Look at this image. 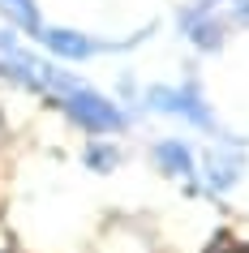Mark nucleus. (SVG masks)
Listing matches in <instances>:
<instances>
[{
    "mask_svg": "<svg viewBox=\"0 0 249 253\" xmlns=\"http://www.w3.org/2000/svg\"><path fill=\"white\" fill-rule=\"evenodd\" d=\"M48 43H52L60 56H86V52H91V43H86V39H73V35H65V30H52Z\"/></svg>",
    "mask_w": 249,
    "mask_h": 253,
    "instance_id": "2",
    "label": "nucleus"
},
{
    "mask_svg": "<svg viewBox=\"0 0 249 253\" xmlns=\"http://www.w3.org/2000/svg\"><path fill=\"white\" fill-rule=\"evenodd\" d=\"M159 163L168 168V172H189V155L181 146H159Z\"/></svg>",
    "mask_w": 249,
    "mask_h": 253,
    "instance_id": "3",
    "label": "nucleus"
},
{
    "mask_svg": "<svg viewBox=\"0 0 249 253\" xmlns=\"http://www.w3.org/2000/svg\"><path fill=\"white\" fill-rule=\"evenodd\" d=\"M4 4H13V13L26 22V26H39V17H35V4L30 0H4Z\"/></svg>",
    "mask_w": 249,
    "mask_h": 253,
    "instance_id": "4",
    "label": "nucleus"
},
{
    "mask_svg": "<svg viewBox=\"0 0 249 253\" xmlns=\"http://www.w3.org/2000/svg\"><path fill=\"white\" fill-rule=\"evenodd\" d=\"M69 112H73L82 125H91V129H116L120 125L116 107L103 103V99H95V94H73V99H69Z\"/></svg>",
    "mask_w": 249,
    "mask_h": 253,
    "instance_id": "1",
    "label": "nucleus"
}]
</instances>
